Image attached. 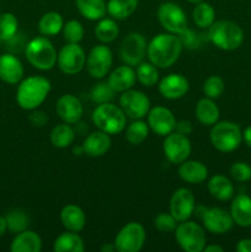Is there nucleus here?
Listing matches in <instances>:
<instances>
[{
    "label": "nucleus",
    "mask_w": 251,
    "mask_h": 252,
    "mask_svg": "<svg viewBox=\"0 0 251 252\" xmlns=\"http://www.w3.org/2000/svg\"><path fill=\"white\" fill-rule=\"evenodd\" d=\"M189 83L182 74H169L159 83V93L166 100H179L188 93Z\"/></svg>",
    "instance_id": "obj_19"
},
{
    "label": "nucleus",
    "mask_w": 251,
    "mask_h": 252,
    "mask_svg": "<svg viewBox=\"0 0 251 252\" xmlns=\"http://www.w3.org/2000/svg\"><path fill=\"white\" fill-rule=\"evenodd\" d=\"M29 122L33 127H43L48 122V116L43 111H38L36 108V110H32V112L29 115Z\"/></svg>",
    "instance_id": "obj_46"
},
{
    "label": "nucleus",
    "mask_w": 251,
    "mask_h": 252,
    "mask_svg": "<svg viewBox=\"0 0 251 252\" xmlns=\"http://www.w3.org/2000/svg\"><path fill=\"white\" fill-rule=\"evenodd\" d=\"M204 229L214 235H223L229 230H231L234 225V220L230 216V212L225 211L219 207L204 209L202 214Z\"/></svg>",
    "instance_id": "obj_16"
},
{
    "label": "nucleus",
    "mask_w": 251,
    "mask_h": 252,
    "mask_svg": "<svg viewBox=\"0 0 251 252\" xmlns=\"http://www.w3.org/2000/svg\"><path fill=\"white\" fill-rule=\"evenodd\" d=\"M209 194L218 201L225 202L234 197V185L224 175H214L207 185Z\"/></svg>",
    "instance_id": "obj_27"
},
{
    "label": "nucleus",
    "mask_w": 251,
    "mask_h": 252,
    "mask_svg": "<svg viewBox=\"0 0 251 252\" xmlns=\"http://www.w3.org/2000/svg\"><path fill=\"white\" fill-rule=\"evenodd\" d=\"M137 80L145 88H152L159 81V71L157 68L150 62H142L135 69Z\"/></svg>",
    "instance_id": "obj_37"
},
{
    "label": "nucleus",
    "mask_w": 251,
    "mask_h": 252,
    "mask_svg": "<svg viewBox=\"0 0 251 252\" xmlns=\"http://www.w3.org/2000/svg\"><path fill=\"white\" fill-rule=\"evenodd\" d=\"M100 251L101 252H115L116 251L115 244L113 243L112 244H110V243L103 244V245L100 248Z\"/></svg>",
    "instance_id": "obj_51"
},
{
    "label": "nucleus",
    "mask_w": 251,
    "mask_h": 252,
    "mask_svg": "<svg viewBox=\"0 0 251 252\" xmlns=\"http://www.w3.org/2000/svg\"><path fill=\"white\" fill-rule=\"evenodd\" d=\"M180 179L191 185H199L208 177V169L198 160H186L181 162L177 170Z\"/></svg>",
    "instance_id": "obj_23"
},
{
    "label": "nucleus",
    "mask_w": 251,
    "mask_h": 252,
    "mask_svg": "<svg viewBox=\"0 0 251 252\" xmlns=\"http://www.w3.org/2000/svg\"><path fill=\"white\" fill-rule=\"evenodd\" d=\"M19 21L12 12L0 14V41L10 42L16 37Z\"/></svg>",
    "instance_id": "obj_38"
},
{
    "label": "nucleus",
    "mask_w": 251,
    "mask_h": 252,
    "mask_svg": "<svg viewBox=\"0 0 251 252\" xmlns=\"http://www.w3.org/2000/svg\"><path fill=\"white\" fill-rule=\"evenodd\" d=\"M177 226V220L171 213H159L154 219V228L160 233H174Z\"/></svg>",
    "instance_id": "obj_43"
},
{
    "label": "nucleus",
    "mask_w": 251,
    "mask_h": 252,
    "mask_svg": "<svg viewBox=\"0 0 251 252\" xmlns=\"http://www.w3.org/2000/svg\"><path fill=\"white\" fill-rule=\"evenodd\" d=\"M85 250L84 241L78 233L66 230L62 233L53 243L54 252H83Z\"/></svg>",
    "instance_id": "obj_30"
},
{
    "label": "nucleus",
    "mask_w": 251,
    "mask_h": 252,
    "mask_svg": "<svg viewBox=\"0 0 251 252\" xmlns=\"http://www.w3.org/2000/svg\"><path fill=\"white\" fill-rule=\"evenodd\" d=\"M148 126L155 134L160 137H166L172 133L176 127V118L175 115L164 106H155L150 108L147 115Z\"/></svg>",
    "instance_id": "obj_17"
},
{
    "label": "nucleus",
    "mask_w": 251,
    "mask_h": 252,
    "mask_svg": "<svg viewBox=\"0 0 251 252\" xmlns=\"http://www.w3.org/2000/svg\"><path fill=\"white\" fill-rule=\"evenodd\" d=\"M144 226L137 221L126 224L115 238L116 251L118 252H139L145 244Z\"/></svg>",
    "instance_id": "obj_8"
},
{
    "label": "nucleus",
    "mask_w": 251,
    "mask_h": 252,
    "mask_svg": "<svg viewBox=\"0 0 251 252\" xmlns=\"http://www.w3.org/2000/svg\"><path fill=\"white\" fill-rule=\"evenodd\" d=\"M85 34L83 24L78 20H69L63 26V36L68 43H80Z\"/></svg>",
    "instance_id": "obj_40"
},
{
    "label": "nucleus",
    "mask_w": 251,
    "mask_h": 252,
    "mask_svg": "<svg viewBox=\"0 0 251 252\" xmlns=\"http://www.w3.org/2000/svg\"><path fill=\"white\" fill-rule=\"evenodd\" d=\"M118 33H120V27L115 19L103 17V19L98 20L95 27V36L101 43H111L117 38Z\"/></svg>",
    "instance_id": "obj_34"
},
{
    "label": "nucleus",
    "mask_w": 251,
    "mask_h": 252,
    "mask_svg": "<svg viewBox=\"0 0 251 252\" xmlns=\"http://www.w3.org/2000/svg\"><path fill=\"white\" fill-rule=\"evenodd\" d=\"M111 137L102 130L90 133L83 143L84 154L91 158H100L105 155L111 148Z\"/></svg>",
    "instance_id": "obj_22"
},
{
    "label": "nucleus",
    "mask_w": 251,
    "mask_h": 252,
    "mask_svg": "<svg viewBox=\"0 0 251 252\" xmlns=\"http://www.w3.org/2000/svg\"><path fill=\"white\" fill-rule=\"evenodd\" d=\"M208 39L221 51H235L243 44L244 31L236 22L230 20L214 21L208 29Z\"/></svg>",
    "instance_id": "obj_3"
},
{
    "label": "nucleus",
    "mask_w": 251,
    "mask_h": 252,
    "mask_svg": "<svg viewBox=\"0 0 251 252\" xmlns=\"http://www.w3.org/2000/svg\"><path fill=\"white\" fill-rule=\"evenodd\" d=\"M238 252H251V239H241L235 246Z\"/></svg>",
    "instance_id": "obj_48"
},
{
    "label": "nucleus",
    "mask_w": 251,
    "mask_h": 252,
    "mask_svg": "<svg viewBox=\"0 0 251 252\" xmlns=\"http://www.w3.org/2000/svg\"><path fill=\"white\" fill-rule=\"evenodd\" d=\"M162 150L171 164L180 165L186 161L192 152V144L187 135L180 134L177 132H172L165 137L162 143Z\"/></svg>",
    "instance_id": "obj_13"
},
{
    "label": "nucleus",
    "mask_w": 251,
    "mask_h": 252,
    "mask_svg": "<svg viewBox=\"0 0 251 252\" xmlns=\"http://www.w3.org/2000/svg\"><path fill=\"white\" fill-rule=\"evenodd\" d=\"M49 139H51L52 145L54 148L65 149L73 144L74 139H75V130L71 127V125L63 122L61 125H57L52 129Z\"/></svg>",
    "instance_id": "obj_31"
},
{
    "label": "nucleus",
    "mask_w": 251,
    "mask_h": 252,
    "mask_svg": "<svg viewBox=\"0 0 251 252\" xmlns=\"http://www.w3.org/2000/svg\"><path fill=\"white\" fill-rule=\"evenodd\" d=\"M91 118L98 130H102L110 135L122 133L127 125V116L122 108L111 102L98 105L94 110Z\"/></svg>",
    "instance_id": "obj_5"
},
{
    "label": "nucleus",
    "mask_w": 251,
    "mask_h": 252,
    "mask_svg": "<svg viewBox=\"0 0 251 252\" xmlns=\"http://www.w3.org/2000/svg\"><path fill=\"white\" fill-rule=\"evenodd\" d=\"M57 115L63 122L69 125H78L83 117V105L76 96L65 94L61 96L56 103Z\"/></svg>",
    "instance_id": "obj_18"
},
{
    "label": "nucleus",
    "mask_w": 251,
    "mask_h": 252,
    "mask_svg": "<svg viewBox=\"0 0 251 252\" xmlns=\"http://www.w3.org/2000/svg\"><path fill=\"white\" fill-rule=\"evenodd\" d=\"M7 230V224L5 217H0V238L6 233Z\"/></svg>",
    "instance_id": "obj_52"
},
{
    "label": "nucleus",
    "mask_w": 251,
    "mask_h": 252,
    "mask_svg": "<svg viewBox=\"0 0 251 252\" xmlns=\"http://www.w3.org/2000/svg\"><path fill=\"white\" fill-rule=\"evenodd\" d=\"M24 65L14 54L5 53L0 56V79L4 83L15 85L24 78Z\"/></svg>",
    "instance_id": "obj_20"
},
{
    "label": "nucleus",
    "mask_w": 251,
    "mask_h": 252,
    "mask_svg": "<svg viewBox=\"0 0 251 252\" xmlns=\"http://www.w3.org/2000/svg\"><path fill=\"white\" fill-rule=\"evenodd\" d=\"M139 0H108L107 12L112 19L126 20L134 14Z\"/></svg>",
    "instance_id": "obj_33"
},
{
    "label": "nucleus",
    "mask_w": 251,
    "mask_h": 252,
    "mask_svg": "<svg viewBox=\"0 0 251 252\" xmlns=\"http://www.w3.org/2000/svg\"><path fill=\"white\" fill-rule=\"evenodd\" d=\"M184 46L179 36L174 33H159L152 38L148 43L147 56L150 63L157 68H170L177 62L181 56Z\"/></svg>",
    "instance_id": "obj_1"
},
{
    "label": "nucleus",
    "mask_w": 251,
    "mask_h": 252,
    "mask_svg": "<svg viewBox=\"0 0 251 252\" xmlns=\"http://www.w3.org/2000/svg\"><path fill=\"white\" fill-rule=\"evenodd\" d=\"M204 252H223L224 249L219 245H214V244H211V245H206L203 249Z\"/></svg>",
    "instance_id": "obj_50"
},
{
    "label": "nucleus",
    "mask_w": 251,
    "mask_h": 252,
    "mask_svg": "<svg viewBox=\"0 0 251 252\" xmlns=\"http://www.w3.org/2000/svg\"><path fill=\"white\" fill-rule=\"evenodd\" d=\"M192 17L199 29H209L216 21V10L209 2L201 1L194 6Z\"/></svg>",
    "instance_id": "obj_35"
},
{
    "label": "nucleus",
    "mask_w": 251,
    "mask_h": 252,
    "mask_svg": "<svg viewBox=\"0 0 251 252\" xmlns=\"http://www.w3.org/2000/svg\"><path fill=\"white\" fill-rule=\"evenodd\" d=\"M188 2H191V4H198V2L203 1V0H187Z\"/></svg>",
    "instance_id": "obj_53"
},
{
    "label": "nucleus",
    "mask_w": 251,
    "mask_h": 252,
    "mask_svg": "<svg viewBox=\"0 0 251 252\" xmlns=\"http://www.w3.org/2000/svg\"><path fill=\"white\" fill-rule=\"evenodd\" d=\"M42 239L32 230H24L15 235L10 245L11 252H41Z\"/></svg>",
    "instance_id": "obj_25"
},
{
    "label": "nucleus",
    "mask_w": 251,
    "mask_h": 252,
    "mask_svg": "<svg viewBox=\"0 0 251 252\" xmlns=\"http://www.w3.org/2000/svg\"><path fill=\"white\" fill-rule=\"evenodd\" d=\"M78 11L89 21H98L103 19L107 12L105 0H75Z\"/></svg>",
    "instance_id": "obj_29"
},
{
    "label": "nucleus",
    "mask_w": 251,
    "mask_h": 252,
    "mask_svg": "<svg viewBox=\"0 0 251 252\" xmlns=\"http://www.w3.org/2000/svg\"><path fill=\"white\" fill-rule=\"evenodd\" d=\"M5 219H6L7 230H10L14 234L21 233V231L26 230L27 226H29L30 224L29 214L21 208H16L10 211L9 213L5 216Z\"/></svg>",
    "instance_id": "obj_39"
},
{
    "label": "nucleus",
    "mask_w": 251,
    "mask_h": 252,
    "mask_svg": "<svg viewBox=\"0 0 251 252\" xmlns=\"http://www.w3.org/2000/svg\"><path fill=\"white\" fill-rule=\"evenodd\" d=\"M229 172L236 182H248L251 180V166L248 162H234L229 169Z\"/></svg>",
    "instance_id": "obj_44"
},
{
    "label": "nucleus",
    "mask_w": 251,
    "mask_h": 252,
    "mask_svg": "<svg viewBox=\"0 0 251 252\" xmlns=\"http://www.w3.org/2000/svg\"><path fill=\"white\" fill-rule=\"evenodd\" d=\"M177 36H179L180 41H181L182 46H184L185 48L197 49L201 47L202 39H201V37H199V34L197 33V32L189 30L188 27H187V29H185L184 31H182L181 33L177 34Z\"/></svg>",
    "instance_id": "obj_45"
},
{
    "label": "nucleus",
    "mask_w": 251,
    "mask_h": 252,
    "mask_svg": "<svg viewBox=\"0 0 251 252\" xmlns=\"http://www.w3.org/2000/svg\"><path fill=\"white\" fill-rule=\"evenodd\" d=\"M196 117L203 126H213L219 121L220 111L213 98L203 97L196 105Z\"/></svg>",
    "instance_id": "obj_28"
},
{
    "label": "nucleus",
    "mask_w": 251,
    "mask_h": 252,
    "mask_svg": "<svg viewBox=\"0 0 251 252\" xmlns=\"http://www.w3.org/2000/svg\"><path fill=\"white\" fill-rule=\"evenodd\" d=\"M57 64L66 75L80 73L86 64V54L79 43H66L62 47L57 57Z\"/></svg>",
    "instance_id": "obj_10"
},
{
    "label": "nucleus",
    "mask_w": 251,
    "mask_h": 252,
    "mask_svg": "<svg viewBox=\"0 0 251 252\" xmlns=\"http://www.w3.org/2000/svg\"><path fill=\"white\" fill-rule=\"evenodd\" d=\"M209 139L218 152L231 153L240 147L243 142V130L236 123L220 121L212 126Z\"/></svg>",
    "instance_id": "obj_6"
},
{
    "label": "nucleus",
    "mask_w": 251,
    "mask_h": 252,
    "mask_svg": "<svg viewBox=\"0 0 251 252\" xmlns=\"http://www.w3.org/2000/svg\"><path fill=\"white\" fill-rule=\"evenodd\" d=\"M243 140L246 145L251 149V126L246 127L243 132Z\"/></svg>",
    "instance_id": "obj_49"
},
{
    "label": "nucleus",
    "mask_w": 251,
    "mask_h": 252,
    "mask_svg": "<svg viewBox=\"0 0 251 252\" xmlns=\"http://www.w3.org/2000/svg\"><path fill=\"white\" fill-rule=\"evenodd\" d=\"M135 81H137L135 70L133 69V66L127 65V64L116 68L108 75L107 79V83L116 93H123V91L129 90L135 85Z\"/></svg>",
    "instance_id": "obj_24"
},
{
    "label": "nucleus",
    "mask_w": 251,
    "mask_h": 252,
    "mask_svg": "<svg viewBox=\"0 0 251 252\" xmlns=\"http://www.w3.org/2000/svg\"><path fill=\"white\" fill-rule=\"evenodd\" d=\"M224 89H225V84H224L223 78L219 75L208 76L202 86V90H203L206 97L213 98V100L220 97L221 94L224 93Z\"/></svg>",
    "instance_id": "obj_41"
},
{
    "label": "nucleus",
    "mask_w": 251,
    "mask_h": 252,
    "mask_svg": "<svg viewBox=\"0 0 251 252\" xmlns=\"http://www.w3.org/2000/svg\"><path fill=\"white\" fill-rule=\"evenodd\" d=\"M175 132L180 133V134L188 135L192 132V123L188 120H182L180 122L176 123V127H175Z\"/></svg>",
    "instance_id": "obj_47"
},
{
    "label": "nucleus",
    "mask_w": 251,
    "mask_h": 252,
    "mask_svg": "<svg viewBox=\"0 0 251 252\" xmlns=\"http://www.w3.org/2000/svg\"><path fill=\"white\" fill-rule=\"evenodd\" d=\"M157 20L169 33L179 34L187 29V16L182 7L175 2H162L157 9Z\"/></svg>",
    "instance_id": "obj_11"
},
{
    "label": "nucleus",
    "mask_w": 251,
    "mask_h": 252,
    "mask_svg": "<svg viewBox=\"0 0 251 252\" xmlns=\"http://www.w3.org/2000/svg\"><path fill=\"white\" fill-rule=\"evenodd\" d=\"M25 57L33 68L47 71L54 68L57 64L56 48L46 36L32 38L25 47Z\"/></svg>",
    "instance_id": "obj_4"
},
{
    "label": "nucleus",
    "mask_w": 251,
    "mask_h": 252,
    "mask_svg": "<svg viewBox=\"0 0 251 252\" xmlns=\"http://www.w3.org/2000/svg\"><path fill=\"white\" fill-rule=\"evenodd\" d=\"M148 42L145 37L139 32H130L123 39L120 48L121 59L125 64L130 66H137L147 56Z\"/></svg>",
    "instance_id": "obj_12"
},
{
    "label": "nucleus",
    "mask_w": 251,
    "mask_h": 252,
    "mask_svg": "<svg viewBox=\"0 0 251 252\" xmlns=\"http://www.w3.org/2000/svg\"><path fill=\"white\" fill-rule=\"evenodd\" d=\"M175 239L185 252H202L207 245L204 229L191 220L181 221L176 226Z\"/></svg>",
    "instance_id": "obj_7"
},
{
    "label": "nucleus",
    "mask_w": 251,
    "mask_h": 252,
    "mask_svg": "<svg viewBox=\"0 0 251 252\" xmlns=\"http://www.w3.org/2000/svg\"><path fill=\"white\" fill-rule=\"evenodd\" d=\"M61 221L66 230L79 233L85 228L86 216L76 204H66L61 212Z\"/></svg>",
    "instance_id": "obj_26"
},
{
    "label": "nucleus",
    "mask_w": 251,
    "mask_h": 252,
    "mask_svg": "<svg viewBox=\"0 0 251 252\" xmlns=\"http://www.w3.org/2000/svg\"><path fill=\"white\" fill-rule=\"evenodd\" d=\"M196 198L191 189H176L170 198L169 209L171 216L177 220V223L188 220L193 214Z\"/></svg>",
    "instance_id": "obj_15"
},
{
    "label": "nucleus",
    "mask_w": 251,
    "mask_h": 252,
    "mask_svg": "<svg viewBox=\"0 0 251 252\" xmlns=\"http://www.w3.org/2000/svg\"><path fill=\"white\" fill-rule=\"evenodd\" d=\"M115 94L116 91L111 88L107 81H100L91 89L90 97L94 102L101 105V103L111 102V100L115 97Z\"/></svg>",
    "instance_id": "obj_42"
},
{
    "label": "nucleus",
    "mask_w": 251,
    "mask_h": 252,
    "mask_svg": "<svg viewBox=\"0 0 251 252\" xmlns=\"http://www.w3.org/2000/svg\"><path fill=\"white\" fill-rule=\"evenodd\" d=\"M64 20L59 12H46L38 21V31L42 36L52 37L58 34L63 30Z\"/></svg>",
    "instance_id": "obj_32"
},
{
    "label": "nucleus",
    "mask_w": 251,
    "mask_h": 252,
    "mask_svg": "<svg viewBox=\"0 0 251 252\" xmlns=\"http://www.w3.org/2000/svg\"><path fill=\"white\" fill-rule=\"evenodd\" d=\"M230 216L234 224L241 228L251 226V197L246 193H239L230 204Z\"/></svg>",
    "instance_id": "obj_21"
},
{
    "label": "nucleus",
    "mask_w": 251,
    "mask_h": 252,
    "mask_svg": "<svg viewBox=\"0 0 251 252\" xmlns=\"http://www.w3.org/2000/svg\"><path fill=\"white\" fill-rule=\"evenodd\" d=\"M51 88V81L44 76L33 75L24 79L19 83L16 91L17 105L22 110H36L44 102Z\"/></svg>",
    "instance_id": "obj_2"
},
{
    "label": "nucleus",
    "mask_w": 251,
    "mask_h": 252,
    "mask_svg": "<svg viewBox=\"0 0 251 252\" xmlns=\"http://www.w3.org/2000/svg\"><path fill=\"white\" fill-rule=\"evenodd\" d=\"M120 107L132 120H142L150 110V100L144 93L129 89L123 91L120 97Z\"/></svg>",
    "instance_id": "obj_14"
},
{
    "label": "nucleus",
    "mask_w": 251,
    "mask_h": 252,
    "mask_svg": "<svg viewBox=\"0 0 251 252\" xmlns=\"http://www.w3.org/2000/svg\"><path fill=\"white\" fill-rule=\"evenodd\" d=\"M113 63V54L105 43L93 47L86 57V71L94 79H102L110 73Z\"/></svg>",
    "instance_id": "obj_9"
},
{
    "label": "nucleus",
    "mask_w": 251,
    "mask_h": 252,
    "mask_svg": "<svg viewBox=\"0 0 251 252\" xmlns=\"http://www.w3.org/2000/svg\"><path fill=\"white\" fill-rule=\"evenodd\" d=\"M149 126L142 120H134L126 129V139L129 144L139 145L149 135Z\"/></svg>",
    "instance_id": "obj_36"
}]
</instances>
